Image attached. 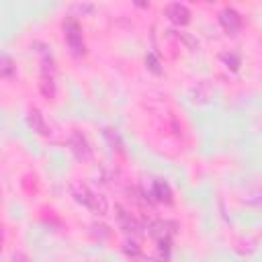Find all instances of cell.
Listing matches in <instances>:
<instances>
[{
    "instance_id": "obj_4",
    "label": "cell",
    "mask_w": 262,
    "mask_h": 262,
    "mask_svg": "<svg viewBox=\"0 0 262 262\" xmlns=\"http://www.w3.org/2000/svg\"><path fill=\"white\" fill-rule=\"evenodd\" d=\"M219 23L223 25L225 31L233 33V31H237V29L242 27V16H239L233 8H225V10H221V14H219Z\"/></svg>"
},
{
    "instance_id": "obj_8",
    "label": "cell",
    "mask_w": 262,
    "mask_h": 262,
    "mask_svg": "<svg viewBox=\"0 0 262 262\" xmlns=\"http://www.w3.org/2000/svg\"><path fill=\"white\" fill-rule=\"evenodd\" d=\"M0 72H2V78H10V76L16 72L14 61H12V57H10L8 53H4V55H2V66H0Z\"/></svg>"
},
{
    "instance_id": "obj_1",
    "label": "cell",
    "mask_w": 262,
    "mask_h": 262,
    "mask_svg": "<svg viewBox=\"0 0 262 262\" xmlns=\"http://www.w3.org/2000/svg\"><path fill=\"white\" fill-rule=\"evenodd\" d=\"M70 194L74 196V201H76V203H80V205L88 207V209H90V211H94V213L104 215V213H106V209H108L106 199H104L102 194L92 192V190L88 188V184H84V182H70Z\"/></svg>"
},
{
    "instance_id": "obj_7",
    "label": "cell",
    "mask_w": 262,
    "mask_h": 262,
    "mask_svg": "<svg viewBox=\"0 0 262 262\" xmlns=\"http://www.w3.org/2000/svg\"><path fill=\"white\" fill-rule=\"evenodd\" d=\"M27 121H29V125L33 127V131H37V133H47V131H45V129H47V125H45V119H43V115H41L37 108L29 111V117H27Z\"/></svg>"
},
{
    "instance_id": "obj_9",
    "label": "cell",
    "mask_w": 262,
    "mask_h": 262,
    "mask_svg": "<svg viewBox=\"0 0 262 262\" xmlns=\"http://www.w3.org/2000/svg\"><path fill=\"white\" fill-rule=\"evenodd\" d=\"M14 262H29V258H27L25 254L18 252V254H14Z\"/></svg>"
},
{
    "instance_id": "obj_2",
    "label": "cell",
    "mask_w": 262,
    "mask_h": 262,
    "mask_svg": "<svg viewBox=\"0 0 262 262\" xmlns=\"http://www.w3.org/2000/svg\"><path fill=\"white\" fill-rule=\"evenodd\" d=\"M68 145H70L72 154H74L78 160H82V162L92 160V147H90L88 139H86V137H84L80 131H72V133H70Z\"/></svg>"
},
{
    "instance_id": "obj_3",
    "label": "cell",
    "mask_w": 262,
    "mask_h": 262,
    "mask_svg": "<svg viewBox=\"0 0 262 262\" xmlns=\"http://www.w3.org/2000/svg\"><path fill=\"white\" fill-rule=\"evenodd\" d=\"M166 14H168V18H170L172 23H176V25H186V23L190 20L188 8H186L184 4H180V2L168 4V6H166Z\"/></svg>"
},
{
    "instance_id": "obj_6",
    "label": "cell",
    "mask_w": 262,
    "mask_h": 262,
    "mask_svg": "<svg viewBox=\"0 0 262 262\" xmlns=\"http://www.w3.org/2000/svg\"><path fill=\"white\" fill-rule=\"evenodd\" d=\"M149 194H151L156 201H160V203H170V201H172V190H170V186H168L164 180H154Z\"/></svg>"
},
{
    "instance_id": "obj_5",
    "label": "cell",
    "mask_w": 262,
    "mask_h": 262,
    "mask_svg": "<svg viewBox=\"0 0 262 262\" xmlns=\"http://www.w3.org/2000/svg\"><path fill=\"white\" fill-rule=\"evenodd\" d=\"M66 39H68V43H70V47L76 51V53H80L82 49H84V43H82V33H80V27L74 23V20H70L68 25H66Z\"/></svg>"
}]
</instances>
